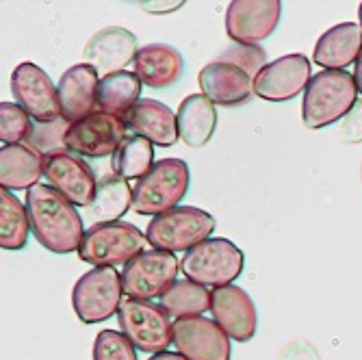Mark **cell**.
I'll return each instance as SVG.
<instances>
[{
  "label": "cell",
  "instance_id": "cell-30",
  "mask_svg": "<svg viewBox=\"0 0 362 360\" xmlns=\"http://www.w3.org/2000/svg\"><path fill=\"white\" fill-rule=\"evenodd\" d=\"M33 133L30 115L18 103H3L0 105V139L3 146L26 144Z\"/></svg>",
  "mask_w": 362,
  "mask_h": 360
},
{
  "label": "cell",
  "instance_id": "cell-5",
  "mask_svg": "<svg viewBox=\"0 0 362 360\" xmlns=\"http://www.w3.org/2000/svg\"><path fill=\"white\" fill-rule=\"evenodd\" d=\"M213 231L215 219L206 211L195 207H176L150 219L146 239L152 245V250L187 254L195 245L211 239Z\"/></svg>",
  "mask_w": 362,
  "mask_h": 360
},
{
  "label": "cell",
  "instance_id": "cell-18",
  "mask_svg": "<svg viewBox=\"0 0 362 360\" xmlns=\"http://www.w3.org/2000/svg\"><path fill=\"white\" fill-rule=\"evenodd\" d=\"M197 83L209 100L219 107H241L252 100L254 93V79L237 65L223 61L204 65Z\"/></svg>",
  "mask_w": 362,
  "mask_h": 360
},
{
  "label": "cell",
  "instance_id": "cell-36",
  "mask_svg": "<svg viewBox=\"0 0 362 360\" xmlns=\"http://www.w3.org/2000/svg\"><path fill=\"white\" fill-rule=\"evenodd\" d=\"M148 360H187V358L180 352H160V354H154Z\"/></svg>",
  "mask_w": 362,
  "mask_h": 360
},
{
  "label": "cell",
  "instance_id": "cell-29",
  "mask_svg": "<svg viewBox=\"0 0 362 360\" xmlns=\"http://www.w3.org/2000/svg\"><path fill=\"white\" fill-rule=\"evenodd\" d=\"M30 233V219L24 202L9 189H0V248L7 252L22 250Z\"/></svg>",
  "mask_w": 362,
  "mask_h": 360
},
{
  "label": "cell",
  "instance_id": "cell-21",
  "mask_svg": "<svg viewBox=\"0 0 362 360\" xmlns=\"http://www.w3.org/2000/svg\"><path fill=\"white\" fill-rule=\"evenodd\" d=\"M362 52V28L356 22H341L317 40L313 61L321 70H345Z\"/></svg>",
  "mask_w": 362,
  "mask_h": 360
},
{
  "label": "cell",
  "instance_id": "cell-26",
  "mask_svg": "<svg viewBox=\"0 0 362 360\" xmlns=\"http://www.w3.org/2000/svg\"><path fill=\"white\" fill-rule=\"evenodd\" d=\"M141 81L135 72H115L100 79L98 85V111H105L115 117H126L139 103Z\"/></svg>",
  "mask_w": 362,
  "mask_h": 360
},
{
  "label": "cell",
  "instance_id": "cell-11",
  "mask_svg": "<svg viewBox=\"0 0 362 360\" xmlns=\"http://www.w3.org/2000/svg\"><path fill=\"white\" fill-rule=\"evenodd\" d=\"M11 93L35 124L61 120L59 89L40 65L30 61L20 63L11 74Z\"/></svg>",
  "mask_w": 362,
  "mask_h": 360
},
{
  "label": "cell",
  "instance_id": "cell-25",
  "mask_svg": "<svg viewBox=\"0 0 362 360\" xmlns=\"http://www.w3.org/2000/svg\"><path fill=\"white\" fill-rule=\"evenodd\" d=\"M130 209H133V187L128 180L109 174L98 182V191L89 207H85L83 219H89L91 226L100 223H115L119 221Z\"/></svg>",
  "mask_w": 362,
  "mask_h": 360
},
{
  "label": "cell",
  "instance_id": "cell-12",
  "mask_svg": "<svg viewBox=\"0 0 362 360\" xmlns=\"http://www.w3.org/2000/svg\"><path fill=\"white\" fill-rule=\"evenodd\" d=\"M280 0H233L226 9V33L235 44L256 46L278 28Z\"/></svg>",
  "mask_w": 362,
  "mask_h": 360
},
{
  "label": "cell",
  "instance_id": "cell-10",
  "mask_svg": "<svg viewBox=\"0 0 362 360\" xmlns=\"http://www.w3.org/2000/svg\"><path fill=\"white\" fill-rule=\"evenodd\" d=\"M126 122L122 117L109 115L105 111H93L87 117L70 124L65 135V150L83 158H103L113 156L126 135Z\"/></svg>",
  "mask_w": 362,
  "mask_h": 360
},
{
  "label": "cell",
  "instance_id": "cell-9",
  "mask_svg": "<svg viewBox=\"0 0 362 360\" xmlns=\"http://www.w3.org/2000/svg\"><path fill=\"white\" fill-rule=\"evenodd\" d=\"M180 260L172 252L144 250L122 269V284L126 298L156 300L163 298L176 282Z\"/></svg>",
  "mask_w": 362,
  "mask_h": 360
},
{
  "label": "cell",
  "instance_id": "cell-22",
  "mask_svg": "<svg viewBox=\"0 0 362 360\" xmlns=\"http://www.w3.org/2000/svg\"><path fill=\"white\" fill-rule=\"evenodd\" d=\"M133 65L137 79L152 89L172 87L185 72L182 54L168 44H150L139 48Z\"/></svg>",
  "mask_w": 362,
  "mask_h": 360
},
{
  "label": "cell",
  "instance_id": "cell-35",
  "mask_svg": "<svg viewBox=\"0 0 362 360\" xmlns=\"http://www.w3.org/2000/svg\"><path fill=\"white\" fill-rule=\"evenodd\" d=\"M182 5H185V3H170V5H163V3H144L141 7H144V9H148V11L158 7V9H165V13H170L172 9H180Z\"/></svg>",
  "mask_w": 362,
  "mask_h": 360
},
{
  "label": "cell",
  "instance_id": "cell-14",
  "mask_svg": "<svg viewBox=\"0 0 362 360\" xmlns=\"http://www.w3.org/2000/svg\"><path fill=\"white\" fill-rule=\"evenodd\" d=\"M310 79V61L304 54H286L262 68L254 79V93L267 103H288L306 91Z\"/></svg>",
  "mask_w": 362,
  "mask_h": 360
},
{
  "label": "cell",
  "instance_id": "cell-15",
  "mask_svg": "<svg viewBox=\"0 0 362 360\" xmlns=\"http://www.w3.org/2000/svg\"><path fill=\"white\" fill-rule=\"evenodd\" d=\"M174 345L187 360H230L228 335L221 325L206 317H189L176 319L174 323Z\"/></svg>",
  "mask_w": 362,
  "mask_h": 360
},
{
  "label": "cell",
  "instance_id": "cell-1",
  "mask_svg": "<svg viewBox=\"0 0 362 360\" xmlns=\"http://www.w3.org/2000/svg\"><path fill=\"white\" fill-rule=\"evenodd\" d=\"M33 237L52 254H72L78 252L85 237L83 217L76 207L65 200L50 185H35L26 191L24 200Z\"/></svg>",
  "mask_w": 362,
  "mask_h": 360
},
{
  "label": "cell",
  "instance_id": "cell-33",
  "mask_svg": "<svg viewBox=\"0 0 362 360\" xmlns=\"http://www.w3.org/2000/svg\"><path fill=\"white\" fill-rule=\"evenodd\" d=\"M217 61H223V63H233L237 65V68H241L243 72H247L252 79H256L262 68L267 65V54L262 48L258 46H233V48H228Z\"/></svg>",
  "mask_w": 362,
  "mask_h": 360
},
{
  "label": "cell",
  "instance_id": "cell-20",
  "mask_svg": "<svg viewBox=\"0 0 362 360\" xmlns=\"http://www.w3.org/2000/svg\"><path fill=\"white\" fill-rule=\"evenodd\" d=\"M124 122L135 135L160 148H172L180 137L176 113L168 105L152 100V98L139 100L137 107L124 117Z\"/></svg>",
  "mask_w": 362,
  "mask_h": 360
},
{
  "label": "cell",
  "instance_id": "cell-16",
  "mask_svg": "<svg viewBox=\"0 0 362 360\" xmlns=\"http://www.w3.org/2000/svg\"><path fill=\"white\" fill-rule=\"evenodd\" d=\"M139 48L137 37L122 26H109L98 30L87 42L83 52V63L95 68L103 79L115 72H124L128 63H135Z\"/></svg>",
  "mask_w": 362,
  "mask_h": 360
},
{
  "label": "cell",
  "instance_id": "cell-23",
  "mask_svg": "<svg viewBox=\"0 0 362 360\" xmlns=\"http://www.w3.org/2000/svg\"><path fill=\"white\" fill-rule=\"evenodd\" d=\"M44 174V154L28 144L0 148V189L28 191L40 185Z\"/></svg>",
  "mask_w": 362,
  "mask_h": 360
},
{
  "label": "cell",
  "instance_id": "cell-6",
  "mask_svg": "<svg viewBox=\"0 0 362 360\" xmlns=\"http://www.w3.org/2000/svg\"><path fill=\"white\" fill-rule=\"evenodd\" d=\"M146 241V233L128 221L91 226L81 241L78 258L93 267L126 265L144 252Z\"/></svg>",
  "mask_w": 362,
  "mask_h": 360
},
{
  "label": "cell",
  "instance_id": "cell-19",
  "mask_svg": "<svg viewBox=\"0 0 362 360\" xmlns=\"http://www.w3.org/2000/svg\"><path fill=\"white\" fill-rule=\"evenodd\" d=\"M100 74L95 68L87 63H76L70 70H65L57 89L61 103V117L65 122H78L89 113L98 111V85H100Z\"/></svg>",
  "mask_w": 362,
  "mask_h": 360
},
{
  "label": "cell",
  "instance_id": "cell-2",
  "mask_svg": "<svg viewBox=\"0 0 362 360\" xmlns=\"http://www.w3.org/2000/svg\"><path fill=\"white\" fill-rule=\"evenodd\" d=\"M354 74L345 70H321L315 74L302 98V120L308 128L319 130L345 120L358 103Z\"/></svg>",
  "mask_w": 362,
  "mask_h": 360
},
{
  "label": "cell",
  "instance_id": "cell-37",
  "mask_svg": "<svg viewBox=\"0 0 362 360\" xmlns=\"http://www.w3.org/2000/svg\"><path fill=\"white\" fill-rule=\"evenodd\" d=\"M354 65H356V68H354V81H356L358 91L362 93V52H360V57H358V61Z\"/></svg>",
  "mask_w": 362,
  "mask_h": 360
},
{
  "label": "cell",
  "instance_id": "cell-34",
  "mask_svg": "<svg viewBox=\"0 0 362 360\" xmlns=\"http://www.w3.org/2000/svg\"><path fill=\"white\" fill-rule=\"evenodd\" d=\"M343 139L349 144H362V100L356 103V107L347 113L343 120Z\"/></svg>",
  "mask_w": 362,
  "mask_h": 360
},
{
  "label": "cell",
  "instance_id": "cell-7",
  "mask_svg": "<svg viewBox=\"0 0 362 360\" xmlns=\"http://www.w3.org/2000/svg\"><path fill=\"white\" fill-rule=\"evenodd\" d=\"M117 321L130 343L146 354L168 352V347L174 343V323L160 304L124 298Z\"/></svg>",
  "mask_w": 362,
  "mask_h": 360
},
{
  "label": "cell",
  "instance_id": "cell-31",
  "mask_svg": "<svg viewBox=\"0 0 362 360\" xmlns=\"http://www.w3.org/2000/svg\"><path fill=\"white\" fill-rule=\"evenodd\" d=\"M93 360H137V347L124 332L100 330L93 341Z\"/></svg>",
  "mask_w": 362,
  "mask_h": 360
},
{
  "label": "cell",
  "instance_id": "cell-13",
  "mask_svg": "<svg viewBox=\"0 0 362 360\" xmlns=\"http://www.w3.org/2000/svg\"><path fill=\"white\" fill-rule=\"evenodd\" d=\"M44 178L74 207H89L98 191L95 174L89 163L68 150L44 154Z\"/></svg>",
  "mask_w": 362,
  "mask_h": 360
},
{
  "label": "cell",
  "instance_id": "cell-38",
  "mask_svg": "<svg viewBox=\"0 0 362 360\" xmlns=\"http://www.w3.org/2000/svg\"><path fill=\"white\" fill-rule=\"evenodd\" d=\"M358 18H360V28H362V3H360V7H358Z\"/></svg>",
  "mask_w": 362,
  "mask_h": 360
},
{
  "label": "cell",
  "instance_id": "cell-8",
  "mask_svg": "<svg viewBox=\"0 0 362 360\" xmlns=\"http://www.w3.org/2000/svg\"><path fill=\"white\" fill-rule=\"evenodd\" d=\"M122 296V274L115 267H93L74 284L72 306L83 323H103L119 313Z\"/></svg>",
  "mask_w": 362,
  "mask_h": 360
},
{
  "label": "cell",
  "instance_id": "cell-27",
  "mask_svg": "<svg viewBox=\"0 0 362 360\" xmlns=\"http://www.w3.org/2000/svg\"><path fill=\"white\" fill-rule=\"evenodd\" d=\"M160 306L168 310L170 317L176 319L202 317L213 306V293L189 278L176 280L172 289L160 298Z\"/></svg>",
  "mask_w": 362,
  "mask_h": 360
},
{
  "label": "cell",
  "instance_id": "cell-4",
  "mask_svg": "<svg viewBox=\"0 0 362 360\" xmlns=\"http://www.w3.org/2000/svg\"><path fill=\"white\" fill-rule=\"evenodd\" d=\"M243 265L245 256L233 241L211 237L182 254L180 272L185 278L206 289H221L233 284L243 274Z\"/></svg>",
  "mask_w": 362,
  "mask_h": 360
},
{
  "label": "cell",
  "instance_id": "cell-3",
  "mask_svg": "<svg viewBox=\"0 0 362 360\" xmlns=\"http://www.w3.org/2000/svg\"><path fill=\"white\" fill-rule=\"evenodd\" d=\"M189 191V166L182 158H160L133 187V211L156 217L176 209Z\"/></svg>",
  "mask_w": 362,
  "mask_h": 360
},
{
  "label": "cell",
  "instance_id": "cell-24",
  "mask_svg": "<svg viewBox=\"0 0 362 360\" xmlns=\"http://www.w3.org/2000/svg\"><path fill=\"white\" fill-rule=\"evenodd\" d=\"M178 133L189 148H204L217 128V109L204 93H191L178 107Z\"/></svg>",
  "mask_w": 362,
  "mask_h": 360
},
{
  "label": "cell",
  "instance_id": "cell-28",
  "mask_svg": "<svg viewBox=\"0 0 362 360\" xmlns=\"http://www.w3.org/2000/svg\"><path fill=\"white\" fill-rule=\"evenodd\" d=\"M154 168V144L139 135H128L111 156V170L124 180H141Z\"/></svg>",
  "mask_w": 362,
  "mask_h": 360
},
{
  "label": "cell",
  "instance_id": "cell-32",
  "mask_svg": "<svg viewBox=\"0 0 362 360\" xmlns=\"http://www.w3.org/2000/svg\"><path fill=\"white\" fill-rule=\"evenodd\" d=\"M68 130H70V122H65L63 117L52 124H33V133L26 144L42 154L61 152L65 150V135H68Z\"/></svg>",
  "mask_w": 362,
  "mask_h": 360
},
{
  "label": "cell",
  "instance_id": "cell-17",
  "mask_svg": "<svg viewBox=\"0 0 362 360\" xmlns=\"http://www.w3.org/2000/svg\"><path fill=\"white\" fill-rule=\"evenodd\" d=\"M211 313L230 339H235L237 343H247L254 339L258 328V315L245 289L237 284L215 289Z\"/></svg>",
  "mask_w": 362,
  "mask_h": 360
}]
</instances>
